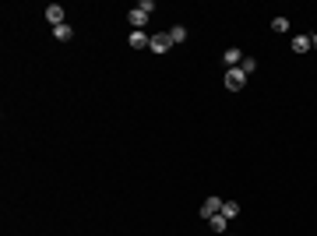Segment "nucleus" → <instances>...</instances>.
Here are the masks:
<instances>
[{
    "mask_svg": "<svg viewBox=\"0 0 317 236\" xmlns=\"http://www.w3.org/2000/svg\"><path fill=\"white\" fill-rule=\"evenodd\" d=\"M152 11H155V4H152V0H141V4H138L127 18H131V25H134V28H141V25L148 21V14H152Z\"/></svg>",
    "mask_w": 317,
    "mask_h": 236,
    "instance_id": "obj_1",
    "label": "nucleus"
},
{
    "mask_svg": "<svg viewBox=\"0 0 317 236\" xmlns=\"http://www.w3.org/2000/svg\"><path fill=\"white\" fill-rule=\"evenodd\" d=\"M243 85H247V74H243L240 67H229V71H226V88H229V92H240Z\"/></svg>",
    "mask_w": 317,
    "mask_h": 236,
    "instance_id": "obj_2",
    "label": "nucleus"
},
{
    "mask_svg": "<svg viewBox=\"0 0 317 236\" xmlns=\"http://www.w3.org/2000/svg\"><path fill=\"white\" fill-rule=\"evenodd\" d=\"M169 46H173L169 32H155V35H152V43H148V50H152V53H166Z\"/></svg>",
    "mask_w": 317,
    "mask_h": 236,
    "instance_id": "obj_3",
    "label": "nucleus"
},
{
    "mask_svg": "<svg viewBox=\"0 0 317 236\" xmlns=\"http://www.w3.org/2000/svg\"><path fill=\"white\" fill-rule=\"evenodd\" d=\"M222 198H205V205H201V219H212V215H219L222 212Z\"/></svg>",
    "mask_w": 317,
    "mask_h": 236,
    "instance_id": "obj_4",
    "label": "nucleus"
},
{
    "mask_svg": "<svg viewBox=\"0 0 317 236\" xmlns=\"http://www.w3.org/2000/svg\"><path fill=\"white\" fill-rule=\"evenodd\" d=\"M148 43H152V35H145L141 28H134V32H131V46H134V50H145Z\"/></svg>",
    "mask_w": 317,
    "mask_h": 236,
    "instance_id": "obj_5",
    "label": "nucleus"
},
{
    "mask_svg": "<svg viewBox=\"0 0 317 236\" xmlns=\"http://www.w3.org/2000/svg\"><path fill=\"white\" fill-rule=\"evenodd\" d=\"M53 39H60V43H71V39H74V28L64 21V25H57V28H53Z\"/></svg>",
    "mask_w": 317,
    "mask_h": 236,
    "instance_id": "obj_6",
    "label": "nucleus"
},
{
    "mask_svg": "<svg viewBox=\"0 0 317 236\" xmlns=\"http://www.w3.org/2000/svg\"><path fill=\"white\" fill-rule=\"evenodd\" d=\"M46 18L53 21V28L64 25V7H60V4H50V7H46Z\"/></svg>",
    "mask_w": 317,
    "mask_h": 236,
    "instance_id": "obj_7",
    "label": "nucleus"
},
{
    "mask_svg": "<svg viewBox=\"0 0 317 236\" xmlns=\"http://www.w3.org/2000/svg\"><path fill=\"white\" fill-rule=\"evenodd\" d=\"M222 60H226L229 67H240V64H243V53H240V50L233 46V50H226V53H222Z\"/></svg>",
    "mask_w": 317,
    "mask_h": 236,
    "instance_id": "obj_8",
    "label": "nucleus"
},
{
    "mask_svg": "<svg viewBox=\"0 0 317 236\" xmlns=\"http://www.w3.org/2000/svg\"><path fill=\"white\" fill-rule=\"evenodd\" d=\"M310 50V35H293V53H307Z\"/></svg>",
    "mask_w": 317,
    "mask_h": 236,
    "instance_id": "obj_9",
    "label": "nucleus"
},
{
    "mask_svg": "<svg viewBox=\"0 0 317 236\" xmlns=\"http://www.w3.org/2000/svg\"><path fill=\"white\" fill-rule=\"evenodd\" d=\"M169 39H173V46L176 43H187V25H173L169 28Z\"/></svg>",
    "mask_w": 317,
    "mask_h": 236,
    "instance_id": "obj_10",
    "label": "nucleus"
},
{
    "mask_svg": "<svg viewBox=\"0 0 317 236\" xmlns=\"http://www.w3.org/2000/svg\"><path fill=\"white\" fill-rule=\"evenodd\" d=\"M208 226H212L215 233H226V226H229V219H226V215L219 212V215H212V219H208Z\"/></svg>",
    "mask_w": 317,
    "mask_h": 236,
    "instance_id": "obj_11",
    "label": "nucleus"
},
{
    "mask_svg": "<svg viewBox=\"0 0 317 236\" xmlns=\"http://www.w3.org/2000/svg\"><path fill=\"white\" fill-rule=\"evenodd\" d=\"M222 215H226V219H236V215H240V205H236V201H226V205H222Z\"/></svg>",
    "mask_w": 317,
    "mask_h": 236,
    "instance_id": "obj_12",
    "label": "nucleus"
},
{
    "mask_svg": "<svg viewBox=\"0 0 317 236\" xmlns=\"http://www.w3.org/2000/svg\"><path fill=\"white\" fill-rule=\"evenodd\" d=\"M240 71H243V74H254V71H257V60H254V57H243Z\"/></svg>",
    "mask_w": 317,
    "mask_h": 236,
    "instance_id": "obj_13",
    "label": "nucleus"
},
{
    "mask_svg": "<svg viewBox=\"0 0 317 236\" xmlns=\"http://www.w3.org/2000/svg\"><path fill=\"white\" fill-rule=\"evenodd\" d=\"M271 32H289V18H275L271 21Z\"/></svg>",
    "mask_w": 317,
    "mask_h": 236,
    "instance_id": "obj_14",
    "label": "nucleus"
},
{
    "mask_svg": "<svg viewBox=\"0 0 317 236\" xmlns=\"http://www.w3.org/2000/svg\"><path fill=\"white\" fill-rule=\"evenodd\" d=\"M310 50H317V35H310Z\"/></svg>",
    "mask_w": 317,
    "mask_h": 236,
    "instance_id": "obj_15",
    "label": "nucleus"
}]
</instances>
